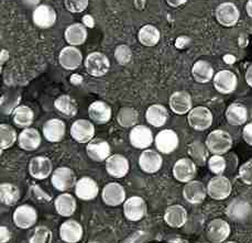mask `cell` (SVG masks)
<instances>
[{"instance_id":"1","label":"cell","mask_w":252,"mask_h":243,"mask_svg":"<svg viewBox=\"0 0 252 243\" xmlns=\"http://www.w3.org/2000/svg\"><path fill=\"white\" fill-rule=\"evenodd\" d=\"M206 146L209 152L213 154H222L227 153L232 147L231 135L223 130H214L209 133L206 138Z\"/></svg>"},{"instance_id":"2","label":"cell","mask_w":252,"mask_h":243,"mask_svg":"<svg viewBox=\"0 0 252 243\" xmlns=\"http://www.w3.org/2000/svg\"><path fill=\"white\" fill-rule=\"evenodd\" d=\"M189 124L194 130L197 131H205L212 127L214 117L212 111L206 107L199 106L195 107L189 112L188 116Z\"/></svg>"},{"instance_id":"3","label":"cell","mask_w":252,"mask_h":243,"mask_svg":"<svg viewBox=\"0 0 252 243\" xmlns=\"http://www.w3.org/2000/svg\"><path fill=\"white\" fill-rule=\"evenodd\" d=\"M231 182L222 175L213 177L207 185V194L209 197L215 200H223L228 198L231 194Z\"/></svg>"},{"instance_id":"4","label":"cell","mask_w":252,"mask_h":243,"mask_svg":"<svg viewBox=\"0 0 252 243\" xmlns=\"http://www.w3.org/2000/svg\"><path fill=\"white\" fill-rule=\"evenodd\" d=\"M85 67L87 73L94 77H101L108 73L110 62L104 53L93 52L86 58Z\"/></svg>"},{"instance_id":"5","label":"cell","mask_w":252,"mask_h":243,"mask_svg":"<svg viewBox=\"0 0 252 243\" xmlns=\"http://www.w3.org/2000/svg\"><path fill=\"white\" fill-rule=\"evenodd\" d=\"M76 183L75 173L69 167H59L52 173V185L60 191L71 189Z\"/></svg>"},{"instance_id":"6","label":"cell","mask_w":252,"mask_h":243,"mask_svg":"<svg viewBox=\"0 0 252 243\" xmlns=\"http://www.w3.org/2000/svg\"><path fill=\"white\" fill-rule=\"evenodd\" d=\"M239 9L232 2L220 3L216 9V19L222 27L230 28L236 26L239 21Z\"/></svg>"},{"instance_id":"7","label":"cell","mask_w":252,"mask_h":243,"mask_svg":"<svg viewBox=\"0 0 252 243\" xmlns=\"http://www.w3.org/2000/svg\"><path fill=\"white\" fill-rule=\"evenodd\" d=\"M124 213L129 221L141 220L147 213V205L144 199L139 196L128 198L124 203Z\"/></svg>"},{"instance_id":"8","label":"cell","mask_w":252,"mask_h":243,"mask_svg":"<svg viewBox=\"0 0 252 243\" xmlns=\"http://www.w3.org/2000/svg\"><path fill=\"white\" fill-rule=\"evenodd\" d=\"M156 147L163 154L173 153L179 148L180 139L175 131L171 129L162 130L156 137Z\"/></svg>"},{"instance_id":"9","label":"cell","mask_w":252,"mask_h":243,"mask_svg":"<svg viewBox=\"0 0 252 243\" xmlns=\"http://www.w3.org/2000/svg\"><path fill=\"white\" fill-rule=\"evenodd\" d=\"M197 174V167L196 163L190 158H181L173 166V175L176 181L181 183H189L193 181Z\"/></svg>"},{"instance_id":"10","label":"cell","mask_w":252,"mask_h":243,"mask_svg":"<svg viewBox=\"0 0 252 243\" xmlns=\"http://www.w3.org/2000/svg\"><path fill=\"white\" fill-rule=\"evenodd\" d=\"M214 86L217 91L227 95L237 90L238 78L235 73L228 69H222L214 76Z\"/></svg>"},{"instance_id":"11","label":"cell","mask_w":252,"mask_h":243,"mask_svg":"<svg viewBox=\"0 0 252 243\" xmlns=\"http://www.w3.org/2000/svg\"><path fill=\"white\" fill-rule=\"evenodd\" d=\"M131 146L139 150H146L155 141L152 131L146 125H134L129 134Z\"/></svg>"},{"instance_id":"12","label":"cell","mask_w":252,"mask_h":243,"mask_svg":"<svg viewBox=\"0 0 252 243\" xmlns=\"http://www.w3.org/2000/svg\"><path fill=\"white\" fill-rule=\"evenodd\" d=\"M36 219H38L36 210L29 205H21L17 207L13 213V222L20 229H29L33 227Z\"/></svg>"},{"instance_id":"13","label":"cell","mask_w":252,"mask_h":243,"mask_svg":"<svg viewBox=\"0 0 252 243\" xmlns=\"http://www.w3.org/2000/svg\"><path fill=\"white\" fill-rule=\"evenodd\" d=\"M71 135L78 143H88L94 139V124L86 119L76 120L71 127Z\"/></svg>"},{"instance_id":"14","label":"cell","mask_w":252,"mask_h":243,"mask_svg":"<svg viewBox=\"0 0 252 243\" xmlns=\"http://www.w3.org/2000/svg\"><path fill=\"white\" fill-rule=\"evenodd\" d=\"M128 158L121 154H113L106 160V171L114 179H123L129 172Z\"/></svg>"},{"instance_id":"15","label":"cell","mask_w":252,"mask_h":243,"mask_svg":"<svg viewBox=\"0 0 252 243\" xmlns=\"http://www.w3.org/2000/svg\"><path fill=\"white\" fill-rule=\"evenodd\" d=\"M101 197L106 205L117 207L126 202V189L118 183H108L102 188Z\"/></svg>"},{"instance_id":"16","label":"cell","mask_w":252,"mask_h":243,"mask_svg":"<svg viewBox=\"0 0 252 243\" xmlns=\"http://www.w3.org/2000/svg\"><path fill=\"white\" fill-rule=\"evenodd\" d=\"M59 62L64 69L66 71H75L83 62V55L81 51L75 46L69 45L61 51L59 56Z\"/></svg>"},{"instance_id":"17","label":"cell","mask_w":252,"mask_h":243,"mask_svg":"<svg viewBox=\"0 0 252 243\" xmlns=\"http://www.w3.org/2000/svg\"><path fill=\"white\" fill-rule=\"evenodd\" d=\"M139 165L143 172L148 174H155V173L161 170L163 165V158L160 153H158L155 150H144L140 154Z\"/></svg>"},{"instance_id":"18","label":"cell","mask_w":252,"mask_h":243,"mask_svg":"<svg viewBox=\"0 0 252 243\" xmlns=\"http://www.w3.org/2000/svg\"><path fill=\"white\" fill-rule=\"evenodd\" d=\"M207 195V187L199 181H190L183 188L184 199L192 205L202 204Z\"/></svg>"},{"instance_id":"19","label":"cell","mask_w":252,"mask_h":243,"mask_svg":"<svg viewBox=\"0 0 252 243\" xmlns=\"http://www.w3.org/2000/svg\"><path fill=\"white\" fill-rule=\"evenodd\" d=\"M229 223L222 219H214L207 226V238L209 241L220 243L226 241L230 236Z\"/></svg>"},{"instance_id":"20","label":"cell","mask_w":252,"mask_h":243,"mask_svg":"<svg viewBox=\"0 0 252 243\" xmlns=\"http://www.w3.org/2000/svg\"><path fill=\"white\" fill-rule=\"evenodd\" d=\"M32 19H33L34 25L38 28L49 29V28L53 27L54 23L57 22V12L48 4H41V6L34 9Z\"/></svg>"},{"instance_id":"21","label":"cell","mask_w":252,"mask_h":243,"mask_svg":"<svg viewBox=\"0 0 252 243\" xmlns=\"http://www.w3.org/2000/svg\"><path fill=\"white\" fill-rule=\"evenodd\" d=\"M52 162L49 157L35 156L29 163V173L35 180H45L52 174Z\"/></svg>"},{"instance_id":"22","label":"cell","mask_w":252,"mask_h":243,"mask_svg":"<svg viewBox=\"0 0 252 243\" xmlns=\"http://www.w3.org/2000/svg\"><path fill=\"white\" fill-rule=\"evenodd\" d=\"M87 155L95 162H104L110 156V146L102 139H93L87 143Z\"/></svg>"},{"instance_id":"23","label":"cell","mask_w":252,"mask_h":243,"mask_svg":"<svg viewBox=\"0 0 252 243\" xmlns=\"http://www.w3.org/2000/svg\"><path fill=\"white\" fill-rule=\"evenodd\" d=\"M252 213L251 205L242 199H236L229 204L226 209V214L228 218L237 222L246 221Z\"/></svg>"},{"instance_id":"24","label":"cell","mask_w":252,"mask_h":243,"mask_svg":"<svg viewBox=\"0 0 252 243\" xmlns=\"http://www.w3.org/2000/svg\"><path fill=\"white\" fill-rule=\"evenodd\" d=\"M171 110L176 115H185L192 110V97L186 91H175L169 100Z\"/></svg>"},{"instance_id":"25","label":"cell","mask_w":252,"mask_h":243,"mask_svg":"<svg viewBox=\"0 0 252 243\" xmlns=\"http://www.w3.org/2000/svg\"><path fill=\"white\" fill-rule=\"evenodd\" d=\"M61 239L67 243H76L83 238V227L76 220H66L60 227Z\"/></svg>"},{"instance_id":"26","label":"cell","mask_w":252,"mask_h":243,"mask_svg":"<svg viewBox=\"0 0 252 243\" xmlns=\"http://www.w3.org/2000/svg\"><path fill=\"white\" fill-rule=\"evenodd\" d=\"M99 188L96 182L91 177H82L75 185V194L81 200H93L97 197Z\"/></svg>"},{"instance_id":"27","label":"cell","mask_w":252,"mask_h":243,"mask_svg":"<svg viewBox=\"0 0 252 243\" xmlns=\"http://www.w3.org/2000/svg\"><path fill=\"white\" fill-rule=\"evenodd\" d=\"M66 132V127L62 120L50 119L43 125V135L51 143L61 142Z\"/></svg>"},{"instance_id":"28","label":"cell","mask_w":252,"mask_h":243,"mask_svg":"<svg viewBox=\"0 0 252 243\" xmlns=\"http://www.w3.org/2000/svg\"><path fill=\"white\" fill-rule=\"evenodd\" d=\"M41 134L33 128H25L18 137V144L25 151H35L41 146Z\"/></svg>"},{"instance_id":"29","label":"cell","mask_w":252,"mask_h":243,"mask_svg":"<svg viewBox=\"0 0 252 243\" xmlns=\"http://www.w3.org/2000/svg\"><path fill=\"white\" fill-rule=\"evenodd\" d=\"M164 220L172 228H182L188 221V212L181 205H172L165 210Z\"/></svg>"},{"instance_id":"30","label":"cell","mask_w":252,"mask_h":243,"mask_svg":"<svg viewBox=\"0 0 252 243\" xmlns=\"http://www.w3.org/2000/svg\"><path fill=\"white\" fill-rule=\"evenodd\" d=\"M111 114H113V111H111L110 106L104 101H94L88 107V115L96 123H107L111 119Z\"/></svg>"},{"instance_id":"31","label":"cell","mask_w":252,"mask_h":243,"mask_svg":"<svg viewBox=\"0 0 252 243\" xmlns=\"http://www.w3.org/2000/svg\"><path fill=\"white\" fill-rule=\"evenodd\" d=\"M146 118L148 122L153 127L160 128L166 123L167 118H169V112L164 106L156 104L147 109Z\"/></svg>"},{"instance_id":"32","label":"cell","mask_w":252,"mask_h":243,"mask_svg":"<svg viewBox=\"0 0 252 243\" xmlns=\"http://www.w3.org/2000/svg\"><path fill=\"white\" fill-rule=\"evenodd\" d=\"M55 210L62 217H71L76 210V199L71 194H61L54 203Z\"/></svg>"},{"instance_id":"33","label":"cell","mask_w":252,"mask_h":243,"mask_svg":"<svg viewBox=\"0 0 252 243\" xmlns=\"http://www.w3.org/2000/svg\"><path fill=\"white\" fill-rule=\"evenodd\" d=\"M64 36L68 44L82 45L87 39V30L83 23H74L66 28Z\"/></svg>"},{"instance_id":"34","label":"cell","mask_w":252,"mask_h":243,"mask_svg":"<svg viewBox=\"0 0 252 243\" xmlns=\"http://www.w3.org/2000/svg\"><path fill=\"white\" fill-rule=\"evenodd\" d=\"M226 119L231 125H242L248 120V110L242 104H231L226 110Z\"/></svg>"},{"instance_id":"35","label":"cell","mask_w":252,"mask_h":243,"mask_svg":"<svg viewBox=\"0 0 252 243\" xmlns=\"http://www.w3.org/2000/svg\"><path fill=\"white\" fill-rule=\"evenodd\" d=\"M192 75L197 83L206 84L214 78V68L207 61H197L193 65Z\"/></svg>"},{"instance_id":"36","label":"cell","mask_w":252,"mask_h":243,"mask_svg":"<svg viewBox=\"0 0 252 243\" xmlns=\"http://www.w3.org/2000/svg\"><path fill=\"white\" fill-rule=\"evenodd\" d=\"M139 41L144 46H155L158 43L161 37V33L158 28L151 25H147L142 27L139 31Z\"/></svg>"},{"instance_id":"37","label":"cell","mask_w":252,"mask_h":243,"mask_svg":"<svg viewBox=\"0 0 252 243\" xmlns=\"http://www.w3.org/2000/svg\"><path fill=\"white\" fill-rule=\"evenodd\" d=\"M34 120V114L30 107L19 106L13 111V122L19 128H29Z\"/></svg>"},{"instance_id":"38","label":"cell","mask_w":252,"mask_h":243,"mask_svg":"<svg viewBox=\"0 0 252 243\" xmlns=\"http://www.w3.org/2000/svg\"><path fill=\"white\" fill-rule=\"evenodd\" d=\"M117 121L123 128H133L139 121V112L131 107H124L117 115Z\"/></svg>"},{"instance_id":"39","label":"cell","mask_w":252,"mask_h":243,"mask_svg":"<svg viewBox=\"0 0 252 243\" xmlns=\"http://www.w3.org/2000/svg\"><path fill=\"white\" fill-rule=\"evenodd\" d=\"M0 199L7 206H13L20 199V190L16 185L3 183L0 186Z\"/></svg>"},{"instance_id":"40","label":"cell","mask_w":252,"mask_h":243,"mask_svg":"<svg viewBox=\"0 0 252 243\" xmlns=\"http://www.w3.org/2000/svg\"><path fill=\"white\" fill-rule=\"evenodd\" d=\"M54 106L61 114L66 117H74L77 114V104L71 96L62 95L54 101Z\"/></svg>"},{"instance_id":"41","label":"cell","mask_w":252,"mask_h":243,"mask_svg":"<svg viewBox=\"0 0 252 243\" xmlns=\"http://www.w3.org/2000/svg\"><path fill=\"white\" fill-rule=\"evenodd\" d=\"M208 152L209 150L206 143H202L199 141H195L189 144V154L193 158V161L198 165H204L208 160Z\"/></svg>"},{"instance_id":"42","label":"cell","mask_w":252,"mask_h":243,"mask_svg":"<svg viewBox=\"0 0 252 243\" xmlns=\"http://www.w3.org/2000/svg\"><path fill=\"white\" fill-rule=\"evenodd\" d=\"M17 132L11 125L2 123L0 125V148L1 150H7L12 147L17 141Z\"/></svg>"},{"instance_id":"43","label":"cell","mask_w":252,"mask_h":243,"mask_svg":"<svg viewBox=\"0 0 252 243\" xmlns=\"http://www.w3.org/2000/svg\"><path fill=\"white\" fill-rule=\"evenodd\" d=\"M227 163L222 155L214 154L212 157L208 158V168L209 171L216 175H222V173L226 171Z\"/></svg>"},{"instance_id":"44","label":"cell","mask_w":252,"mask_h":243,"mask_svg":"<svg viewBox=\"0 0 252 243\" xmlns=\"http://www.w3.org/2000/svg\"><path fill=\"white\" fill-rule=\"evenodd\" d=\"M51 241H52V232L44 226L36 228L30 239L31 243H49Z\"/></svg>"},{"instance_id":"45","label":"cell","mask_w":252,"mask_h":243,"mask_svg":"<svg viewBox=\"0 0 252 243\" xmlns=\"http://www.w3.org/2000/svg\"><path fill=\"white\" fill-rule=\"evenodd\" d=\"M115 58L119 64L126 65L131 61L132 52L128 45L121 44L115 51Z\"/></svg>"},{"instance_id":"46","label":"cell","mask_w":252,"mask_h":243,"mask_svg":"<svg viewBox=\"0 0 252 243\" xmlns=\"http://www.w3.org/2000/svg\"><path fill=\"white\" fill-rule=\"evenodd\" d=\"M64 4L69 12L79 13L88 7V0H64Z\"/></svg>"},{"instance_id":"47","label":"cell","mask_w":252,"mask_h":243,"mask_svg":"<svg viewBox=\"0 0 252 243\" xmlns=\"http://www.w3.org/2000/svg\"><path fill=\"white\" fill-rule=\"evenodd\" d=\"M239 176L245 184H252V162L246 163L240 167Z\"/></svg>"},{"instance_id":"48","label":"cell","mask_w":252,"mask_h":243,"mask_svg":"<svg viewBox=\"0 0 252 243\" xmlns=\"http://www.w3.org/2000/svg\"><path fill=\"white\" fill-rule=\"evenodd\" d=\"M242 137H244L246 143H248L249 146L252 147V122L245 125L244 130H242Z\"/></svg>"},{"instance_id":"49","label":"cell","mask_w":252,"mask_h":243,"mask_svg":"<svg viewBox=\"0 0 252 243\" xmlns=\"http://www.w3.org/2000/svg\"><path fill=\"white\" fill-rule=\"evenodd\" d=\"M10 239H11L10 230H9V229L4 226L0 227V242L6 243Z\"/></svg>"},{"instance_id":"50","label":"cell","mask_w":252,"mask_h":243,"mask_svg":"<svg viewBox=\"0 0 252 243\" xmlns=\"http://www.w3.org/2000/svg\"><path fill=\"white\" fill-rule=\"evenodd\" d=\"M166 2L169 6L171 7H180V6H183L184 3L188 2V0H166Z\"/></svg>"},{"instance_id":"51","label":"cell","mask_w":252,"mask_h":243,"mask_svg":"<svg viewBox=\"0 0 252 243\" xmlns=\"http://www.w3.org/2000/svg\"><path fill=\"white\" fill-rule=\"evenodd\" d=\"M83 25L85 27H88V28H93L95 25L94 19H93V17H91V16H85L83 18Z\"/></svg>"},{"instance_id":"52","label":"cell","mask_w":252,"mask_h":243,"mask_svg":"<svg viewBox=\"0 0 252 243\" xmlns=\"http://www.w3.org/2000/svg\"><path fill=\"white\" fill-rule=\"evenodd\" d=\"M246 82L250 87H252V65H250L246 72Z\"/></svg>"},{"instance_id":"53","label":"cell","mask_w":252,"mask_h":243,"mask_svg":"<svg viewBox=\"0 0 252 243\" xmlns=\"http://www.w3.org/2000/svg\"><path fill=\"white\" fill-rule=\"evenodd\" d=\"M246 10L247 13H248V16L252 18V0H248V2L246 4Z\"/></svg>"},{"instance_id":"54","label":"cell","mask_w":252,"mask_h":243,"mask_svg":"<svg viewBox=\"0 0 252 243\" xmlns=\"http://www.w3.org/2000/svg\"><path fill=\"white\" fill-rule=\"evenodd\" d=\"M71 79H72V83L73 84H79V83H82V81H83V78L79 76V75H73V76L71 77Z\"/></svg>"},{"instance_id":"55","label":"cell","mask_w":252,"mask_h":243,"mask_svg":"<svg viewBox=\"0 0 252 243\" xmlns=\"http://www.w3.org/2000/svg\"><path fill=\"white\" fill-rule=\"evenodd\" d=\"M8 56H9V55H8L7 51H6V50H2V51H1V62H2V63L4 62V61L7 60Z\"/></svg>"},{"instance_id":"56","label":"cell","mask_w":252,"mask_h":243,"mask_svg":"<svg viewBox=\"0 0 252 243\" xmlns=\"http://www.w3.org/2000/svg\"><path fill=\"white\" fill-rule=\"evenodd\" d=\"M170 242H186V241L182 239H176V240H170Z\"/></svg>"}]
</instances>
